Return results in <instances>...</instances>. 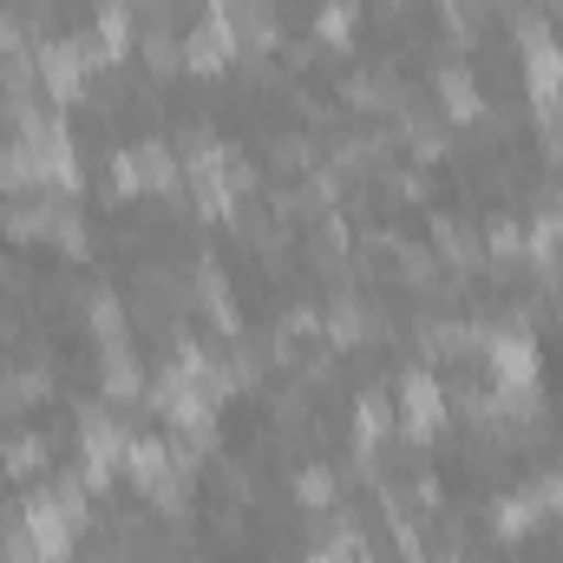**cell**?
I'll list each match as a JSON object with an SVG mask.
<instances>
[{
    "label": "cell",
    "mask_w": 563,
    "mask_h": 563,
    "mask_svg": "<svg viewBox=\"0 0 563 563\" xmlns=\"http://www.w3.org/2000/svg\"><path fill=\"white\" fill-rule=\"evenodd\" d=\"M478 250H492V256H518V250H525V223H518V217H492L485 236H478Z\"/></svg>",
    "instance_id": "obj_6"
},
{
    "label": "cell",
    "mask_w": 563,
    "mask_h": 563,
    "mask_svg": "<svg viewBox=\"0 0 563 563\" xmlns=\"http://www.w3.org/2000/svg\"><path fill=\"white\" fill-rule=\"evenodd\" d=\"M394 400H400V420H407V432H413V439H432V432H439V420H445V387H439V374H426V367L400 374Z\"/></svg>",
    "instance_id": "obj_1"
},
{
    "label": "cell",
    "mask_w": 563,
    "mask_h": 563,
    "mask_svg": "<svg viewBox=\"0 0 563 563\" xmlns=\"http://www.w3.org/2000/svg\"><path fill=\"white\" fill-rule=\"evenodd\" d=\"M46 459H53L46 432H13V439L0 445V472H7V478H33V472H46Z\"/></svg>",
    "instance_id": "obj_2"
},
{
    "label": "cell",
    "mask_w": 563,
    "mask_h": 563,
    "mask_svg": "<svg viewBox=\"0 0 563 563\" xmlns=\"http://www.w3.org/2000/svg\"><path fill=\"white\" fill-rule=\"evenodd\" d=\"M347 33H354V0H321L314 7V40L321 46H341Z\"/></svg>",
    "instance_id": "obj_5"
},
{
    "label": "cell",
    "mask_w": 563,
    "mask_h": 563,
    "mask_svg": "<svg viewBox=\"0 0 563 563\" xmlns=\"http://www.w3.org/2000/svg\"><path fill=\"white\" fill-rule=\"evenodd\" d=\"M341 498V478H334V465H301L295 472V505H308V511H328Z\"/></svg>",
    "instance_id": "obj_4"
},
{
    "label": "cell",
    "mask_w": 563,
    "mask_h": 563,
    "mask_svg": "<svg viewBox=\"0 0 563 563\" xmlns=\"http://www.w3.org/2000/svg\"><path fill=\"white\" fill-rule=\"evenodd\" d=\"M439 99H445L452 119H478L485 112V99H478V86H472L465 66H439Z\"/></svg>",
    "instance_id": "obj_3"
},
{
    "label": "cell",
    "mask_w": 563,
    "mask_h": 563,
    "mask_svg": "<svg viewBox=\"0 0 563 563\" xmlns=\"http://www.w3.org/2000/svg\"><path fill=\"white\" fill-rule=\"evenodd\" d=\"M0 478H7V472H0Z\"/></svg>",
    "instance_id": "obj_7"
}]
</instances>
